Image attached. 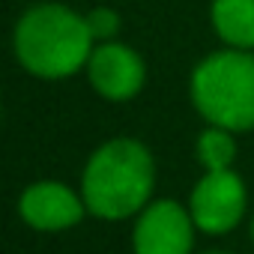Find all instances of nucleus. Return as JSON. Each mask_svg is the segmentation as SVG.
Instances as JSON below:
<instances>
[{
    "label": "nucleus",
    "instance_id": "obj_1",
    "mask_svg": "<svg viewBox=\"0 0 254 254\" xmlns=\"http://www.w3.org/2000/svg\"><path fill=\"white\" fill-rule=\"evenodd\" d=\"M96 39L87 15L63 0H42L27 6L12 27V54L24 72L42 81H63L84 72Z\"/></svg>",
    "mask_w": 254,
    "mask_h": 254
},
{
    "label": "nucleus",
    "instance_id": "obj_2",
    "mask_svg": "<svg viewBox=\"0 0 254 254\" xmlns=\"http://www.w3.org/2000/svg\"><path fill=\"white\" fill-rule=\"evenodd\" d=\"M153 189L156 159L138 138L120 135L99 144L81 171L84 203L102 221L135 218L153 200Z\"/></svg>",
    "mask_w": 254,
    "mask_h": 254
},
{
    "label": "nucleus",
    "instance_id": "obj_3",
    "mask_svg": "<svg viewBox=\"0 0 254 254\" xmlns=\"http://www.w3.org/2000/svg\"><path fill=\"white\" fill-rule=\"evenodd\" d=\"M189 99L206 126L230 132L254 129V51L218 48L209 51L189 78Z\"/></svg>",
    "mask_w": 254,
    "mask_h": 254
},
{
    "label": "nucleus",
    "instance_id": "obj_4",
    "mask_svg": "<svg viewBox=\"0 0 254 254\" xmlns=\"http://www.w3.org/2000/svg\"><path fill=\"white\" fill-rule=\"evenodd\" d=\"M248 206V191H245V180L233 171H203V177L194 183L191 194H189V212L197 224V230L209 233V236H221L230 233Z\"/></svg>",
    "mask_w": 254,
    "mask_h": 254
},
{
    "label": "nucleus",
    "instance_id": "obj_5",
    "mask_svg": "<svg viewBox=\"0 0 254 254\" xmlns=\"http://www.w3.org/2000/svg\"><path fill=\"white\" fill-rule=\"evenodd\" d=\"M194 218L189 206L162 197L150 200L132 227V254H191L194 251Z\"/></svg>",
    "mask_w": 254,
    "mask_h": 254
},
{
    "label": "nucleus",
    "instance_id": "obj_6",
    "mask_svg": "<svg viewBox=\"0 0 254 254\" xmlns=\"http://www.w3.org/2000/svg\"><path fill=\"white\" fill-rule=\"evenodd\" d=\"M87 84L105 102H132L147 84V63L144 57L120 39L96 42L87 66Z\"/></svg>",
    "mask_w": 254,
    "mask_h": 254
},
{
    "label": "nucleus",
    "instance_id": "obj_7",
    "mask_svg": "<svg viewBox=\"0 0 254 254\" xmlns=\"http://www.w3.org/2000/svg\"><path fill=\"white\" fill-rule=\"evenodd\" d=\"M87 203L81 189H69L66 183L57 180H39L30 183L21 197H18V215L27 227L42 230V233H57V230H69L75 224L84 221L87 215Z\"/></svg>",
    "mask_w": 254,
    "mask_h": 254
},
{
    "label": "nucleus",
    "instance_id": "obj_8",
    "mask_svg": "<svg viewBox=\"0 0 254 254\" xmlns=\"http://www.w3.org/2000/svg\"><path fill=\"white\" fill-rule=\"evenodd\" d=\"M209 24L221 45L254 51V0H212Z\"/></svg>",
    "mask_w": 254,
    "mask_h": 254
},
{
    "label": "nucleus",
    "instance_id": "obj_9",
    "mask_svg": "<svg viewBox=\"0 0 254 254\" xmlns=\"http://www.w3.org/2000/svg\"><path fill=\"white\" fill-rule=\"evenodd\" d=\"M197 162L203 171H224L236 162V132L221 129V126H206L197 135Z\"/></svg>",
    "mask_w": 254,
    "mask_h": 254
},
{
    "label": "nucleus",
    "instance_id": "obj_10",
    "mask_svg": "<svg viewBox=\"0 0 254 254\" xmlns=\"http://www.w3.org/2000/svg\"><path fill=\"white\" fill-rule=\"evenodd\" d=\"M87 15V24H90V33L96 42H108V39H117L120 27H123V18L114 6H93Z\"/></svg>",
    "mask_w": 254,
    "mask_h": 254
},
{
    "label": "nucleus",
    "instance_id": "obj_11",
    "mask_svg": "<svg viewBox=\"0 0 254 254\" xmlns=\"http://www.w3.org/2000/svg\"><path fill=\"white\" fill-rule=\"evenodd\" d=\"M203 254H233V251H203Z\"/></svg>",
    "mask_w": 254,
    "mask_h": 254
},
{
    "label": "nucleus",
    "instance_id": "obj_12",
    "mask_svg": "<svg viewBox=\"0 0 254 254\" xmlns=\"http://www.w3.org/2000/svg\"><path fill=\"white\" fill-rule=\"evenodd\" d=\"M251 242H254V218H251Z\"/></svg>",
    "mask_w": 254,
    "mask_h": 254
}]
</instances>
